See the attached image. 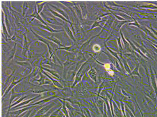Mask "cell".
Segmentation results:
<instances>
[{
    "mask_svg": "<svg viewBox=\"0 0 157 117\" xmlns=\"http://www.w3.org/2000/svg\"><path fill=\"white\" fill-rule=\"evenodd\" d=\"M50 106H46V107H45V108H43L42 109H41V110H40L38 112V113H37V114L38 115H42V114H45V113L47 112V111L49 109H50Z\"/></svg>",
    "mask_w": 157,
    "mask_h": 117,
    "instance_id": "6da1fadb",
    "label": "cell"
},
{
    "mask_svg": "<svg viewBox=\"0 0 157 117\" xmlns=\"http://www.w3.org/2000/svg\"><path fill=\"white\" fill-rule=\"evenodd\" d=\"M92 49H93V50L95 52H99L100 50V46L97 45V44H96V45H94L93 46Z\"/></svg>",
    "mask_w": 157,
    "mask_h": 117,
    "instance_id": "7a4b0ae2",
    "label": "cell"
},
{
    "mask_svg": "<svg viewBox=\"0 0 157 117\" xmlns=\"http://www.w3.org/2000/svg\"><path fill=\"white\" fill-rule=\"evenodd\" d=\"M110 65L109 64H104V68H105L107 70H108L110 69Z\"/></svg>",
    "mask_w": 157,
    "mask_h": 117,
    "instance_id": "3957f363",
    "label": "cell"
},
{
    "mask_svg": "<svg viewBox=\"0 0 157 117\" xmlns=\"http://www.w3.org/2000/svg\"><path fill=\"white\" fill-rule=\"evenodd\" d=\"M64 109H63V112H64V113H65V114L66 116V117H69V116H68V112H67V111L66 110V109H65V107H64Z\"/></svg>",
    "mask_w": 157,
    "mask_h": 117,
    "instance_id": "277c9868",
    "label": "cell"
},
{
    "mask_svg": "<svg viewBox=\"0 0 157 117\" xmlns=\"http://www.w3.org/2000/svg\"><path fill=\"white\" fill-rule=\"evenodd\" d=\"M29 115H30V113H28L27 114H26L25 116H24L23 117H29Z\"/></svg>",
    "mask_w": 157,
    "mask_h": 117,
    "instance_id": "5b68a950",
    "label": "cell"
},
{
    "mask_svg": "<svg viewBox=\"0 0 157 117\" xmlns=\"http://www.w3.org/2000/svg\"><path fill=\"white\" fill-rule=\"evenodd\" d=\"M152 31H153V32H154V33L155 34H156V36H157V33H156V30H154L153 29H152Z\"/></svg>",
    "mask_w": 157,
    "mask_h": 117,
    "instance_id": "8992f818",
    "label": "cell"
},
{
    "mask_svg": "<svg viewBox=\"0 0 157 117\" xmlns=\"http://www.w3.org/2000/svg\"></svg>",
    "mask_w": 157,
    "mask_h": 117,
    "instance_id": "52a82bcc",
    "label": "cell"
}]
</instances>
